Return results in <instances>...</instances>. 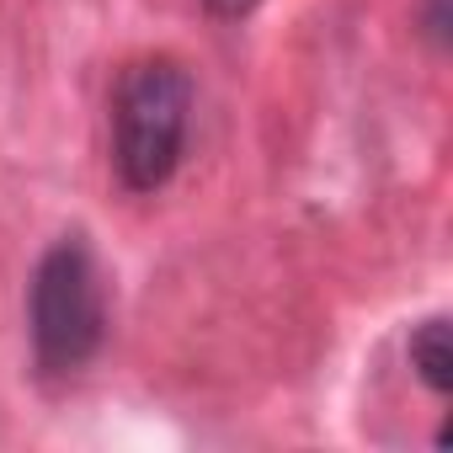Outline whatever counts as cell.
Here are the masks:
<instances>
[{"mask_svg": "<svg viewBox=\"0 0 453 453\" xmlns=\"http://www.w3.org/2000/svg\"><path fill=\"white\" fill-rule=\"evenodd\" d=\"M192 75L176 59H139L112 96V165L128 192H160L187 144Z\"/></svg>", "mask_w": 453, "mask_h": 453, "instance_id": "6da1fadb", "label": "cell"}, {"mask_svg": "<svg viewBox=\"0 0 453 453\" xmlns=\"http://www.w3.org/2000/svg\"><path fill=\"white\" fill-rule=\"evenodd\" d=\"M27 326H33V357L43 373L65 379L81 373L107 336V288L96 251L86 235H65L43 251L33 273V299H27Z\"/></svg>", "mask_w": 453, "mask_h": 453, "instance_id": "7a4b0ae2", "label": "cell"}, {"mask_svg": "<svg viewBox=\"0 0 453 453\" xmlns=\"http://www.w3.org/2000/svg\"><path fill=\"white\" fill-rule=\"evenodd\" d=\"M411 368L416 379L432 389V395H448L453 389V336H448V320L432 315L411 331Z\"/></svg>", "mask_w": 453, "mask_h": 453, "instance_id": "3957f363", "label": "cell"}, {"mask_svg": "<svg viewBox=\"0 0 453 453\" xmlns=\"http://www.w3.org/2000/svg\"><path fill=\"white\" fill-rule=\"evenodd\" d=\"M203 6L213 12V17H224V22H241V17H251L262 0H203Z\"/></svg>", "mask_w": 453, "mask_h": 453, "instance_id": "277c9868", "label": "cell"}]
</instances>
